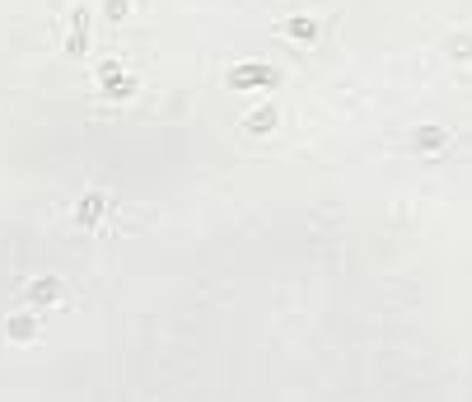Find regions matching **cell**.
Masks as SVG:
<instances>
[{"label":"cell","mask_w":472,"mask_h":402,"mask_svg":"<svg viewBox=\"0 0 472 402\" xmlns=\"http://www.w3.org/2000/svg\"><path fill=\"white\" fill-rule=\"evenodd\" d=\"M99 84H103V94H132V89H136V80H132V75H122L117 61H103V66H99Z\"/></svg>","instance_id":"obj_1"},{"label":"cell","mask_w":472,"mask_h":402,"mask_svg":"<svg viewBox=\"0 0 472 402\" xmlns=\"http://www.w3.org/2000/svg\"><path fill=\"white\" fill-rule=\"evenodd\" d=\"M229 84H238V89H248V84H276V71L271 66H238V71H229Z\"/></svg>","instance_id":"obj_2"},{"label":"cell","mask_w":472,"mask_h":402,"mask_svg":"<svg viewBox=\"0 0 472 402\" xmlns=\"http://www.w3.org/2000/svg\"><path fill=\"white\" fill-rule=\"evenodd\" d=\"M281 33H286V38H299V42H314L318 24L309 19V14H295V19H281Z\"/></svg>","instance_id":"obj_3"},{"label":"cell","mask_w":472,"mask_h":402,"mask_svg":"<svg viewBox=\"0 0 472 402\" xmlns=\"http://www.w3.org/2000/svg\"><path fill=\"white\" fill-rule=\"evenodd\" d=\"M28 299H33L38 309H42V304H56V299H61V281H52V276L33 281V286H28Z\"/></svg>","instance_id":"obj_4"},{"label":"cell","mask_w":472,"mask_h":402,"mask_svg":"<svg viewBox=\"0 0 472 402\" xmlns=\"http://www.w3.org/2000/svg\"><path fill=\"white\" fill-rule=\"evenodd\" d=\"M440 145H449V131H445V127H425V131L412 136V150H440Z\"/></svg>","instance_id":"obj_5"},{"label":"cell","mask_w":472,"mask_h":402,"mask_svg":"<svg viewBox=\"0 0 472 402\" xmlns=\"http://www.w3.org/2000/svg\"><path fill=\"white\" fill-rule=\"evenodd\" d=\"M103 211H108V197H103V192H89V197L79 201V225H94Z\"/></svg>","instance_id":"obj_6"},{"label":"cell","mask_w":472,"mask_h":402,"mask_svg":"<svg viewBox=\"0 0 472 402\" xmlns=\"http://www.w3.org/2000/svg\"><path fill=\"white\" fill-rule=\"evenodd\" d=\"M14 342H28V337H38V314H19V318H10V327H5Z\"/></svg>","instance_id":"obj_7"},{"label":"cell","mask_w":472,"mask_h":402,"mask_svg":"<svg viewBox=\"0 0 472 402\" xmlns=\"http://www.w3.org/2000/svg\"><path fill=\"white\" fill-rule=\"evenodd\" d=\"M276 117H281V112L266 103V108H258V112H248V117H243V127H248V131H271V127H276Z\"/></svg>","instance_id":"obj_8"},{"label":"cell","mask_w":472,"mask_h":402,"mask_svg":"<svg viewBox=\"0 0 472 402\" xmlns=\"http://www.w3.org/2000/svg\"><path fill=\"white\" fill-rule=\"evenodd\" d=\"M71 52H84V10L75 5V24H71V38H66Z\"/></svg>","instance_id":"obj_9"},{"label":"cell","mask_w":472,"mask_h":402,"mask_svg":"<svg viewBox=\"0 0 472 402\" xmlns=\"http://www.w3.org/2000/svg\"><path fill=\"white\" fill-rule=\"evenodd\" d=\"M103 10H108V19L117 24V19H127V0H103Z\"/></svg>","instance_id":"obj_10"}]
</instances>
